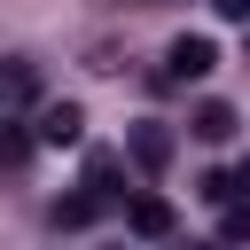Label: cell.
Segmentation results:
<instances>
[{
    "mask_svg": "<svg viewBox=\"0 0 250 250\" xmlns=\"http://www.w3.org/2000/svg\"><path fill=\"white\" fill-rule=\"evenodd\" d=\"M0 102H39V62L8 55V62H0Z\"/></svg>",
    "mask_w": 250,
    "mask_h": 250,
    "instance_id": "obj_6",
    "label": "cell"
},
{
    "mask_svg": "<svg viewBox=\"0 0 250 250\" xmlns=\"http://www.w3.org/2000/svg\"><path fill=\"white\" fill-rule=\"evenodd\" d=\"M211 70H219V47H211L203 31H180V39L164 47V78H172V86H188V78H211Z\"/></svg>",
    "mask_w": 250,
    "mask_h": 250,
    "instance_id": "obj_1",
    "label": "cell"
},
{
    "mask_svg": "<svg viewBox=\"0 0 250 250\" xmlns=\"http://www.w3.org/2000/svg\"><path fill=\"white\" fill-rule=\"evenodd\" d=\"M195 195H203V203H219V211H227V203H234V195H242V188H234V172H203V180H195Z\"/></svg>",
    "mask_w": 250,
    "mask_h": 250,
    "instance_id": "obj_9",
    "label": "cell"
},
{
    "mask_svg": "<svg viewBox=\"0 0 250 250\" xmlns=\"http://www.w3.org/2000/svg\"><path fill=\"white\" fill-rule=\"evenodd\" d=\"M211 8H219L227 23H250V0H211Z\"/></svg>",
    "mask_w": 250,
    "mask_h": 250,
    "instance_id": "obj_11",
    "label": "cell"
},
{
    "mask_svg": "<svg viewBox=\"0 0 250 250\" xmlns=\"http://www.w3.org/2000/svg\"><path fill=\"white\" fill-rule=\"evenodd\" d=\"M234 125H242V117H234L227 102H195V109H188V133H195V141H211V148H219V141H234Z\"/></svg>",
    "mask_w": 250,
    "mask_h": 250,
    "instance_id": "obj_5",
    "label": "cell"
},
{
    "mask_svg": "<svg viewBox=\"0 0 250 250\" xmlns=\"http://www.w3.org/2000/svg\"><path fill=\"white\" fill-rule=\"evenodd\" d=\"M31 141H39V133H16V125H0V164H23V156H31Z\"/></svg>",
    "mask_w": 250,
    "mask_h": 250,
    "instance_id": "obj_10",
    "label": "cell"
},
{
    "mask_svg": "<svg viewBox=\"0 0 250 250\" xmlns=\"http://www.w3.org/2000/svg\"><path fill=\"white\" fill-rule=\"evenodd\" d=\"M125 227H133V234H148V242H164L180 219H172V203H164V195H133V203H125Z\"/></svg>",
    "mask_w": 250,
    "mask_h": 250,
    "instance_id": "obj_4",
    "label": "cell"
},
{
    "mask_svg": "<svg viewBox=\"0 0 250 250\" xmlns=\"http://www.w3.org/2000/svg\"><path fill=\"white\" fill-rule=\"evenodd\" d=\"M31 133H39L47 148H78V133H86V109H78V102H47Z\"/></svg>",
    "mask_w": 250,
    "mask_h": 250,
    "instance_id": "obj_2",
    "label": "cell"
},
{
    "mask_svg": "<svg viewBox=\"0 0 250 250\" xmlns=\"http://www.w3.org/2000/svg\"><path fill=\"white\" fill-rule=\"evenodd\" d=\"M125 148H133V164H141V172H164V164H172V133H164L156 117H141V125L125 133Z\"/></svg>",
    "mask_w": 250,
    "mask_h": 250,
    "instance_id": "obj_3",
    "label": "cell"
},
{
    "mask_svg": "<svg viewBox=\"0 0 250 250\" xmlns=\"http://www.w3.org/2000/svg\"><path fill=\"white\" fill-rule=\"evenodd\" d=\"M117 180H125V164H117V156H109V148H94V156H86V188H94V195H102V203H117V195H125V188H117Z\"/></svg>",
    "mask_w": 250,
    "mask_h": 250,
    "instance_id": "obj_7",
    "label": "cell"
},
{
    "mask_svg": "<svg viewBox=\"0 0 250 250\" xmlns=\"http://www.w3.org/2000/svg\"><path fill=\"white\" fill-rule=\"evenodd\" d=\"M94 211H102V195H94V188H86V195H62V203H55V227H86Z\"/></svg>",
    "mask_w": 250,
    "mask_h": 250,
    "instance_id": "obj_8",
    "label": "cell"
}]
</instances>
